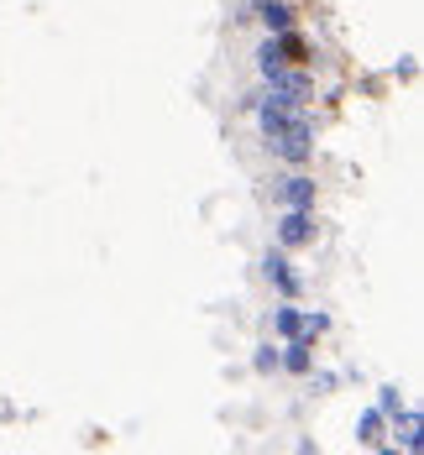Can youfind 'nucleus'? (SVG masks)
Listing matches in <instances>:
<instances>
[{"label": "nucleus", "mask_w": 424, "mask_h": 455, "mask_svg": "<svg viewBox=\"0 0 424 455\" xmlns=\"http://www.w3.org/2000/svg\"><path fill=\"white\" fill-rule=\"evenodd\" d=\"M257 371H273V366H278V351H273V346H262V351H257Z\"/></svg>", "instance_id": "obj_10"}, {"label": "nucleus", "mask_w": 424, "mask_h": 455, "mask_svg": "<svg viewBox=\"0 0 424 455\" xmlns=\"http://www.w3.org/2000/svg\"><path fill=\"white\" fill-rule=\"evenodd\" d=\"M257 5H262L268 32H288V27H293V11H288V5H278V0H257Z\"/></svg>", "instance_id": "obj_4"}, {"label": "nucleus", "mask_w": 424, "mask_h": 455, "mask_svg": "<svg viewBox=\"0 0 424 455\" xmlns=\"http://www.w3.org/2000/svg\"><path fill=\"white\" fill-rule=\"evenodd\" d=\"M268 277L278 283L283 293H299V277L288 273V257H268Z\"/></svg>", "instance_id": "obj_5"}, {"label": "nucleus", "mask_w": 424, "mask_h": 455, "mask_svg": "<svg viewBox=\"0 0 424 455\" xmlns=\"http://www.w3.org/2000/svg\"><path fill=\"white\" fill-rule=\"evenodd\" d=\"M273 58H278L283 68H288V63H293V68H304V63H309V43L288 27V32H278V43H273Z\"/></svg>", "instance_id": "obj_2"}, {"label": "nucleus", "mask_w": 424, "mask_h": 455, "mask_svg": "<svg viewBox=\"0 0 424 455\" xmlns=\"http://www.w3.org/2000/svg\"><path fill=\"white\" fill-rule=\"evenodd\" d=\"M398 419H404V445H409V451H420V445H424V440H420V413L398 409Z\"/></svg>", "instance_id": "obj_8"}, {"label": "nucleus", "mask_w": 424, "mask_h": 455, "mask_svg": "<svg viewBox=\"0 0 424 455\" xmlns=\"http://www.w3.org/2000/svg\"><path fill=\"white\" fill-rule=\"evenodd\" d=\"M283 204H288V210H315V183L304 179V173L283 179Z\"/></svg>", "instance_id": "obj_3"}, {"label": "nucleus", "mask_w": 424, "mask_h": 455, "mask_svg": "<svg viewBox=\"0 0 424 455\" xmlns=\"http://www.w3.org/2000/svg\"><path fill=\"white\" fill-rule=\"evenodd\" d=\"M278 241L283 246H309L315 241V220H309V210H288L278 220Z\"/></svg>", "instance_id": "obj_1"}, {"label": "nucleus", "mask_w": 424, "mask_h": 455, "mask_svg": "<svg viewBox=\"0 0 424 455\" xmlns=\"http://www.w3.org/2000/svg\"><path fill=\"white\" fill-rule=\"evenodd\" d=\"M362 440H367V445L382 440V413H367V419H362Z\"/></svg>", "instance_id": "obj_9"}, {"label": "nucleus", "mask_w": 424, "mask_h": 455, "mask_svg": "<svg viewBox=\"0 0 424 455\" xmlns=\"http://www.w3.org/2000/svg\"><path fill=\"white\" fill-rule=\"evenodd\" d=\"M273 324H278V335H288V340H293V335H304V315H299V309H278Z\"/></svg>", "instance_id": "obj_7"}, {"label": "nucleus", "mask_w": 424, "mask_h": 455, "mask_svg": "<svg viewBox=\"0 0 424 455\" xmlns=\"http://www.w3.org/2000/svg\"><path fill=\"white\" fill-rule=\"evenodd\" d=\"M278 362L288 366V371H309V340H293L288 356H278Z\"/></svg>", "instance_id": "obj_6"}, {"label": "nucleus", "mask_w": 424, "mask_h": 455, "mask_svg": "<svg viewBox=\"0 0 424 455\" xmlns=\"http://www.w3.org/2000/svg\"><path fill=\"white\" fill-rule=\"evenodd\" d=\"M382 413H393V419H398V393H393V387H382Z\"/></svg>", "instance_id": "obj_11"}]
</instances>
